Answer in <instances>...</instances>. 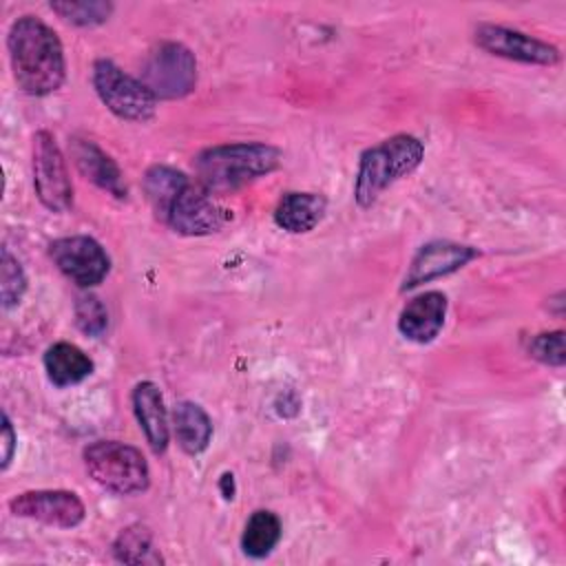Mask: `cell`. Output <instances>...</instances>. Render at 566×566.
Wrapping results in <instances>:
<instances>
[{
  "label": "cell",
  "instance_id": "cell-23",
  "mask_svg": "<svg viewBox=\"0 0 566 566\" xmlns=\"http://www.w3.org/2000/svg\"><path fill=\"white\" fill-rule=\"evenodd\" d=\"M0 272H2V307L11 310L22 301L27 292V274L20 261L7 248H2Z\"/></svg>",
  "mask_w": 566,
  "mask_h": 566
},
{
  "label": "cell",
  "instance_id": "cell-13",
  "mask_svg": "<svg viewBox=\"0 0 566 566\" xmlns=\"http://www.w3.org/2000/svg\"><path fill=\"white\" fill-rule=\"evenodd\" d=\"M447 318V296L442 292H422L413 296L398 314V332L413 343H431Z\"/></svg>",
  "mask_w": 566,
  "mask_h": 566
},
{
  "label": "cell",
  "instance_id": "cell-24",
  "mask_svg": "<svg viewBox=\"0 0 566 566\" xmlns=\"http://www.w3.org/2000/svg\"><path fill=\"white\" fill-rule=\"evenodd\" d=\"M528 354L551 367H562L566 363V347H564V332H544L537 334L531 345H528Z\"/></svg>",
  "mask_w": 566,
  "mask_h": 566
},
{
  "label": "cell",
  "instance_id": "cell-22",
  "mask_svg": "<svg viewBox=\"0 0 566 566\" xmlns=\"http://www.w3.org/2000/svg\"><path fill=\"white\" fill-rule=\"evenodd\" d=\"M73 312H75V325L80 332H84L86 336H102L108 327V312L104 307V303L99 301V296L86 292V294H80L75 298V305H73Z\"/></svg>",
  "mask_w": 566,
  "mask_h": 566
},
{
  "label": "cell",
  "instance_id": "cell-15",
  "mask_svg": "<svg viewBox=\"0 0 566 566\" xmlns=\"http://www.w3.org/2000/svg\"><path fill=\"white\" fill-rule=\"evenodd\" d=\"M133 411L139 422V429L146 436L148 447L153 453H164L168 449L170 429H168V413L164 405V396L159 387L150 380H142L133 389Z\"/></svg>",
  "mask_w": 566,
  "mask_h": 566
},
{
  "label": "cell",
  "instance_id": "cell-26",
  "mask_svg": "<svg viewBox=\"0 0 566 566\" xmlns=\"http://www.w3.org/2000/svg\"><path fill=\"white\" fill-rule=\"evenodd\" d=\"M219 489H221L226 500H232L234 497V475L232 473H223L221 480H219Z\"/></svg>",
  "mask_w": 566,
  "mask_h": 566
},
{
  "label": "cell",
  "instance_id": "cell-2",
  "mask_svg": "<svg viewBox=\"0 0 566 566\" xmlns=\"http://www.w3.org/2000/svg\"><path fill=\"white\" fill-rule=\"evenodd\" d=\"M7 51L18 88L42 97L55 93L66 77L64 49L57 33L35 15L18 18L7 35Z\"/></svg>",
  "mask_w": 566,
  "mask_h": 566
},
{
  "label": "cell",
  "instance_id": "cell-16",
  "mask_svg": "<svg viewBox=\"0 0 566 566\" xmlns=\"http://www.w3.org/2000/svg\"><path fill=\"white\" fill-rule=\"evenodd\" d=\"M327 201L316 192H285L274 208V223L292 234H303L314 230L323 214Z\"/></svg>",
  "mask_w": 566,
  "mask_h": 566
},
{
  "label": "cell",
  "instance_id": "cell-4",
  "mask_svg": "<svg viewBox=\"0 0 566 566\" xmlns=\"http://www.w3.org/2000/svg\"><path fill=\"white\" fill-rule=\"evenodd\" d=\"M424 157V144L407 133L382 139L363 150L356 170L354 199L360 208H369L398 179L411 175Z\"/></svg>",
  "mask_w": 566,
  "mask_h": 566
},
{
  "label": "cell",
  "instance_id": "cell-25",
  "mask_svg": "<svg viewBox=\"0 0 566 566\" xmlns=\"http://www.w3.org/2000/svg\"><path fill=\"white\" fill-rule=\"evenodd\" d=\"M13 453H15V431L7 411H2V471L9 469Z\"/></svg>",
  "mask_w": 566,
  "mask_h": 566
},
{
  "label": "cell",
  "instance_id": "cell-5",
  "mask_svg": "<svg viewBox=\"0 0 566 566\" xmlns=\"http://www.w3.org/2000/svg\"><path fill=\"white\" fill-rule=\"evenodd\" d=\"M88 475L117 495L142 493L150 484V471L144 453L119 440H97L84 449Z\"/></svg>",
  "mask_w": 566,
  "mask_h": 566
},
{
  "label": "cell",
  "instance_id": "cell-19",
  "mask_svg": "<svg viewBox=\"0 0 566 566\" xmlns=\"http://www.w3.org/2000/svg\"><path fill=\"white\" fill-rule=\"evenodd\" d=\"M281 533L283 528H281L279 515L272 511L259 509L245 522V528L241 535V548L248 557L263 559L276 548Z\"/></svg>",
  "mask_w": 566,
  "mask_h": 566
},
{
  "label": "cell",
  "instance_id": "cell-6",
  "mask_svg": "<svg viewBox=\"0 0 566 566\" xmlns=\"http://www.w3.org/2000/svg\"><path fill=\"white\" fill-rule=\"evenodd\" d=\"M91 82L102 104L115 117L126 122H148L155 117V95L146 88L142 80L124 73L115 62L106 57L95 60Z\"/></svg>",
  "mask_w": 566,
  "mask_h": 566
},
{
  "label": "cell",
  "instance_id": "cell-12",
  "mask_svg": "<svg viewBox=\"0 0 566 566\" xmlns=\"http://www.w3.org/2000/svg\"><path fill=\"white\" fill-rule=\"evenodd\" d=\"M480 252L471 245L464 243H453V241H431L422 245L416 256L411 259V265L402 279L400 290H413L422 283L436 281L440 276H449L464 268L469 261H473Z\"/></svg>",
  "mask_w": 566,
  "mask_h": 566
},
{
  "label": "cell",
  "instance_id": "cell-18",
  "mask_svg": "<svg viewBox=\"0 0 566 566\" xmlns=\"http://www.w3.org/2000/svg\"><path fill=\"white\" fill-rule=\"evenodd\" d=\"M44 369L49 380L64 389L86 380L93 374V360L77 345L60 340L44 352Z\"/></svg>",
  "mask_w": 566,
  "mask_h": 566
},
{
  "label": "cell",
  "instance_id": "cell-21",
  "mask_svg": "<svg viewBox=\"0 0 566 566\" xmlns=\"http://www.w3.org/2000/svg\"><path fill=\"white\" fill-rule=\"evenodd\" d=\"M64 22L75 27H97L106 22L113 13V4L104 0H57L49 4Z\"/></svg>",
  "mask_w": 566,
  "mask_h": 566
},
{
  "label": "cell",
  "instance_id": "cell-8",
  "mask_svg": "<svg viewBox=\"0 0 566 566\" xmlns=\"http://www.w3.org/2000/svg\"><path fill=\"white\" fill-rule=\"evenodd\" d=\"M33 186L40 203L51 212H66L73 206V184L66 159L49 130L33 135Z\"/></svg>",
  "mask_w": 566,
  "mask_h": 566
},
{
  "label": "cell",
  "instance_id": "cell-1",
  "mask_svg": "<svg viewBox=\"0 0 566 566\" xmlns=\"http://www.w3.org/2000/svg\"><path fill=\"white\" fill-rule=\"evenodd\" d=\"M144 192L155 217L184 237L212 234L228 219L212 195L170 166H150L144 175Z\"/></svg>",
  "mask_w": 566,
  "mask_h": 566
},
{
  "label": "cell",
  "instance_id": "cell-11",
  "mask_svg": "<svg viewBox=\"0 0 566 566\" xmlns=\"http://www.w3.org/2000/svg\"><path fill=\"white\" fill-rule=\"evenodd\" d=\"M9 511L15 517L35 520L55 528H75L86 515L84 502L77 493L64 489L22 491L9 500Z\"/></svg>",
  "mask_w": 566,
  "mask_h": 566
},
{
  "label": "cell",
  "instance_id": "cell-10",
  "mask_svg": "<svg viewBox=\"0 0 566 566\" xmlns=\"http://www.w3.org/2000/svg\"><path fill=\"white\" fill-rule=\"evenodd\" d=\"M473 42L478 49L486 51L489 55H497L504 60L522 62V64L553 66L559 62L557 46L502 24H489V22L478 24L473 29Z\"/></svg>",
  "mask_w": 566,
  "mask_h": 566
},
{
  "label": "cell",
  "instance_id": "cell-20",
  "mask_svg": "<svg viewBox=\"0 0 566 566\" xmlns=\"http://www.w3.org/2000/svg\"><path fill=\"white\" fill-rule=\"evenodd\" d=\"M113 555L124 564H161L164 557L155 548L153 535L144 524H130L113 542Z\"/></svg>",
  "mask_w": 566,
  "mask_h": 566
},
{
  "label": "cell",
  "instance_id": "cell-17",
  "mask_svg": "<svg viewBox=\"0 0 566 566\" xmlns=\"http://www.w3.org/2000/svg\"><path fill=\"white\" fill-rule=\"evenodd\" d=\"M172 431L181 451L188 455H199L212 440V420L201 405L181 400L172 409Z\"/></svg>",
  "mask_w": 566,
  "mask_h": 566
},
{
  "label": "cell",
  "instance_id": "cell-7",
  "mask_svg": "<svg viewBox=\"0 0 566 566\" xmlns=\"http://www.w3.org/2000/svg\"><path fill=\"white\" fill-rule=\"evenodd\" d=\"M142 82L155 99L186 97L197 84V60L179 42H159L144 62Z\"/></svg>",
  "mask_w": 566,
  "mask_h": 566
},
{
  "label": "cell",
  "instance_id": "cell-9",
  "mask_svg": "<svg viewBox=\"0 0 566 566\" xmlns=\"http://www.w3.org/2000/svg\"><path fill=\"white\" fill-rule=\"evenodd\" d=\"M49 254L66 279L86 290L99 285L111 270V256L102 243L86 234L55 239L49 245Z\"/></svg>",
  "mask_w": 566,
  "mask_h": 566
},
{
  "label": "cell",
  "instance_id": "cell-14",
  "mask_svg": "<svg viewBox=\"0 0 566 566\" xmlns=\"http://www.w3.org/2000/svg\"><path fill=\"white\" fill-rule=\"evenodd\" d=\"M71 157L82 177H86L97 188L106 190L108 195L122 199L126 197V184L122 177L119 166L111 155H106L95 142L86 137H71Z\"/></svg>",
  "mask_w": 566,
  "mask_h": 566
},
{
  "label": "cell",
  "instance_id": "cell-3",
  "mask_svg": "<svg viewBox=\"0 0 566 566\" xmlns=\"http://www.w3.org/2000/svg\"><path fill=\"white\" fill-rule=\"evenodd\" d=\"M279 164L281 150L276 146L265 142H239L201 150L195 159V172L208 195H223L274 172Z\"/></svg>",
  "mask_w": 566,
  "mask_h": 566
}]
</instances>
